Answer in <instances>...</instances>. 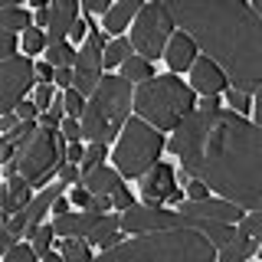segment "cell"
I'll list each match as a JSON object with an SVG mask.
<instances>
[{"instance_id":"obj_1","label":"cell","mask_w":262,"mask_h":262,"mask_svg":"<svg viewBox=\"0 0 262 262\" xmlns=\"http://www.w3.org/2000/svg\"><path fill=\"white\" fill-rule=\"evenodd\" d=\"M167 147L190 180L210 184L239 210H262V131L243 115L220 108L216 95H207L180 121Z\"/></svg>"},{"instance_id":"obj_2","label":"cell","mask_w":262,"mask_h":262,"mask_svg":"<svg viewBox=\"0 0 262 262\" xmlns=\"http://www.w3.org/2000/svg\"><path fill=\"white\" fill-rule=\"evenodd\" d=\"M164 10L174 27L226 76V85L243 95L262 89V20L243 0H167Z\"/></svg>"},{"instance_id":"obj_3","label":"cell","mask_w":262,"mask_h":262,"mask_svg":"<svg viewBox=\"0 0 262 262\" xmlns=\"http://www.w3.org/2000/svg\"><path fill=\"white\" fill-rule=\"evenodd\" d=\"M92 262H216V246L196 229H167L118 243Z\"/></svg>"},{"instance_id":"obj_4","label":"cell","mask_w":262,"mask_h":262,"mask_svg":"<svg viewBox=\"0 0 262 262\" xmlns=\"http://www.w3.org/2000/svg\"><path fill=\"white\" fill-rule=\"evenodd\" d=\"M135 102V118L154 131H174L187 115L193 112V89L184 85L177 76H151L131 95Z\"/></svg>"},{"instance_id":"obj_5","label":"cell","mask_w":262,"mask_h":262,"mask_svg":"<svg viewBox=\"0 0 262 262\" xmlns=\"http://www.w3.org/2000/svg\"><path fill=\"white\" fill-rule=\"evenodd\" d=\"M128 112H131V82L121 76H105L85 102L82 125H79L82 138L108 147L118 138V131L125 128Z\"/></svg>"},{"instance_id":"obj_6","label":"cell","mask_w":262,"mask_h":262,"mask_svg":"<svg viewBox=\"0 0 262 262\" xmlns=\"http://www.w3.org/2000/svg\"><path fill=\"white\" fill-rule=\"evenodd\" d=\"M164 147L161 131H154L151 125H144L141 118H131L121 128V138L115 144V167L121 170L125 177H138L141 180L147 170L158 164V154Z\"/></svg>"},{"instance_id":"obj_7","label":"cell","mask_w":262,"mask_h":262,"mask_svg":"<svg viewBox=\"0 0 262 262\" xmlns=\"http://www.w3.org/2000/svg\"><path fill=\"white\" fill-rule=\"evenodd\" d=\"M170 36H174V20L164 10V4H141V10L135 16V27H131V43L141 53V59L144 62L161 59Z\"/></svg>"},{"instance_id":"obj_8","label":"cell","mask_w":262,"mask_h":262,"mask_svg":"<svg viewBox=\"0 0 262 262\" xmlns=\"http://www.w3.org/2000/svg\"><path fill=\"white\" fill-rule=\"evenodd\" d=\"M13 164H16V174L27 180L30 187H39V184H46L53 174H59V167H62L66 161L56 158L53 131L36 128V135L30 138V144L23 147V151L13 154Z\"/></svg>"},{"instance_id":"obj_9","label":"cell","mask_w":262,"mask_h":262,"mask_svg":"<svg viewBox=\"0 0 262 262\" xmlns=\"http://www.w3.org/2000/svg\"><path fill=\"white\" fill-rule=\"evenodd\" d=\"M85 27H89V36L76 53V69H72V89L82 98L92 95L98 89V82H102V33L89 20H85Z\"/></svg>"},{"instance_id":"obj_10","label":"cell","mask_w":262,"mask_h":262,"mask_svg":"<svg viewBox=\"0 0 262 262\" xmlns=\"http://www.w3.org/2000/svg\"><path fill=\"white\" fill-rule=\"evenodd\" d=\"M33 82H36V72L30 56H13L0 62V115H10L33 89Z\"/></svg>"},{"instance_id":"obj_11","label":"cell","mask_w":262,"mask_h":262,"mask_svg":"<svg viewBox=\"0 0 262 262\" xmlns=\"http://www.w3.org/2000/svg\"><path fill=\"white\" fill-rule=\"evenodd\" d=\"M62 190H66V184H53V187H46L43 193L39 196H33V200L27 203V207H23L20 213H13L10 220H7V229H10L13 236H33V229L39 226V220H43V213L53 207L56 200H59L62 196Z\"/></svg>"},{"instance_id":"obj_12","label":"cell","mask_w":262,"mask_h":262,"mask_svg":"<svg viewBox=\"0 0 262 262\" xmlns=\"http://www.w3.org/2000/svg\"><path fill=\"white\" fill-rule=\"evenodd\" d=\"M46 16V46H59L66 43L72 23L79 20V4L76 0H53V4L39 7Z\"/></svg>"},{"instance_id":"obj_13","label":"cell","mask_w":262,"mask_h":262,"mask_svg":"<svg viewBox=\"0 0 262 262\" xmlns=\"http://www.w3.org/2000/svg\"><path fill=\"white\" fill-rule=\"evenodd\" d=\"M174 187H177V174L170 170V164H154L141 177L144 207H161V203H167V196H170Z\"/></svg>"},{"instance_id":"obj_14","label":"cell","mask_w":262,"mask_h":262,"mask_svg":"<svg viewBox=\"0 0 262 262\" xmlns=\"http://www.w3.org/2000/svg\"><path fill=\"white\" fill-rule=\"evenodd\" d=\"M177 213L200 216V220H213V223H229V226H236L243 220L239 207H233V203H226V200H210V196H207V200H184Z\"/></svg>"},{"instance_id":"obj_15","label":"cell","mask_w":262,"mask_h":262,"mask_svg":"<svg viewBox=\"0 0 262 262\" xmlns=\"http://www.w3.org/2000/svg\"><path fill=\"white\" fill-rule=\"evenodd\" d=\"M190 89L203 92V98H207V95H220L226 89V76L207 59V56H196V59L190 62Z\"/></svg>"},{"instance_id":"obj_16","label":"cell","mask_w":262,"mask_h":262,"mask_svg":"<svg viewBox=\"0 0 262 262\" xmlns=\"http://www.w3.org/2000/svg\"><path fill=\"white\" fill-rule=\"evenodd\" d=\"M102 216L105 213H62V216H56L53 220V233L56 236H66V239H76V236H85V243H89V236L95 233V226L102 223Z\"/></svg>"},{"instance_id":"obj_17","label":"cell","mask_w":262,"mask_h":262,"mask_svg":"<svg viewBox=\"0 0 262 262\" xmlns=\"http://www.w3.org/2000/svg\"><path fill=\"white\" fill-rule=\"evenodd\" d=\"M30 190H33V187H30L20 174H13L4 187H0V223H7L13 213H20V210L33 200Z\"/></svg>"},{"instance_id":"obj_18","label":"cell","mask_w":262,"mask_h":262,"mask_svg":"<svg viewBox=\"0 0 262 262\" xmlns=\"http://www.w3.org/2000/svg\"><path fill=\"white\" fill-rule=\"evenodd\" d=\"M79 187H82L89 196H112V193L121 187V177H118V170L98 164V167H92L89 174H82V184H79Z\"/></svg>"},{"instance_id":"obj_19","label":"cell","mask_w":262,"mask_h":262,"mask_svg":"<svg viewBox=\"0 0 262 262\" xmlns=\"http://www.w3.org/2000/svg\"><path fill=\"white\" fill-rule=\"evenodd\" d=\"M164 59L170 66V76H174V72H184V69H190V62L196 59V46L190 43V36L174 33V36L167 39V46H164Z\"/></svg>"},{"instance_id":"obj_20","label":"cell","mask_w":262,"mask_h":262,"mask_svg":"<svg viewBox=\"0 0 262 262\" xmlns=\"http://www.w3.org/2000/svg\"><path fill=\"white\" fill-rule=\"evenodd\" d=\"M138 10H141L138 0H121V4H115L112 10L105 13V30H108L112 36H118V33L131 23V16H138Z\"/></svg>"},{"instance_id":"obj_21","label":"cell","mask_w":262,"mask_h":262,"mask_svg":"<svg viewBox=\"0 0 262 262\" xmlns=\"http://www.w3.org/2000/svg\"><path fill=\"white\" fill-rule=\"evenodd\" d=\"M30 23H33V16L27 10H20V7H4V10H0V30L13 33V36H16V30L27 33Z\"/></svg>"},{"instance_id":"obj_22","label":"cell","mask_w":262,"mask_h":262,"mask_svg":"<svg viewBox=\"0 0 262 262\" xmlns=\"http://www.w3.org/2000/svg\"><path fill=\"white\" fill-rule=\"evenodd\" d=\"M46 62L53 66V69H72V66H76V49L69 43L46 46Z\"/></svg>"},{"instance_id":"obj_23","label":"cell","mask_w":262,"mask_h":262,"mask_svg":"<svg viewBox=\"0 0 262 262\" xmlns=\"http://www.w3.org/2000/svg\"><path fill=\"white\" fill-rule=\"evenodd\" d=\"M154 72H151V62H144L141 56H128L125 62H121V79H128V82H144V79H151Z\"/></svg>"},{"instance_id":"obj_24","label":"cell","mask_w":262,"mask_h":262,"mask_svg":"<svg viewBox=\"0 0 262 262\" xmlns=\"http://www.w3.org/2000/svg\"><path fill=\"white\" fill-rule=\"evenodd\" d=\"M128 49H131L128 39H121V36L112 39V43L105 46V53H102V66H105V69H112V66H121V62L128 59Z\"/></svg>"},{"instance_id":"obj_25","label":"cell","mask_w":262,"mask_h":262,"mask_svg":"<svg viewBox=\"0 0 262 262\" xmlns=\"http://www.w3.org/2000/svg\"><path fill=\"white\" fill-rule=\"evenodd\" d=\"M62 262H92V252H89L85 239H62Z\"/></svg>"},{"instance_id":"obj_26","label":"cell","mask_w":262,"mask_h":262,"mask_svg":"<svg viewBox=\"0 0 262 262\" xmlns=\"http://www.w3.org/2000/svg\"><path fill=\"white\" fill-rule=\"evenodd\" d=\"M62 95L59 98H53V105H49V108L39 115V128L43 131H59V125H62Z\"/></svg>"},{"instance_id":"obj_27","label":"cell","mask_w":262,"mask_h":262,"mask_svg":"<svg viewBox=\"0 0 262 262\" xmlns=\"http://www.w3.org/2000/svg\"><path fill=\"white\" fill-rule=\"evenodd\" d=\"M118 226H121V216H118V213H105V216H102V223L95 226V233L89 236V243H95V246H98V243L105 239V236H112Z\"/></svg>"},{"instance_id":"obj_28","label":"cell","mask_w":262,"mask_h":262,"mask_svg":"<svg viewBox=\"0 0 262 262\" xmlns=\"http://www.w3.org/2000/svg\"><path fill=\"white\" fill-rule=\"evenodd\" d=\"M53 226H36L33 229V252L36 256H46L49 249H53Z\"/></svg>"},{"instance_id":"obj_29","label":"cell","mask_w":262,"mask_h":262,"mask_svg":"<svg viewBox=\"0 0 262 262\" xmlns=\"http://www.w3.org/2000/svg\"><path fill=\"white\" fill-rule=\"evenodd\" d=\"M62 108L66 112H69V118H82V112H85V98H82L79 92H76V89H66V92H62Z\"/></svg>"},{"instance_id":"obj_30","label":"cell","mask_w":262,"mask_h":262,"mask_svg":"<svg viewBox=\"0 0 262 262\" xmlns=\"http://www.w3.org/2000/svg\"><path fill=\"white\" fill-rule=\"evenodd\" d=\"M4 262H36V252L27 243H13L10 249L4 252Z\"/></svg>"},{"instance_id":"obj_31","label":"cell","mask_w":262,"mask_h":262,"mask_svg":"<svg viewBox=\"0 0 262 262\" xmlns=\"http://www.w3.org/2000/svg\"><path fill=\"white\" fill-rule=\"evenodd\" d=\"M23 53L27 56H33V53H39V49L46 46V36H43V30H36V27H30L27 33H23Z\"/></svg>"},{"instance_id":"obj_32","label":"cell","mask_w":262,"mask_h":262,"mask_svg":"<svg viewBox=\"0 0 262 262\" xmlns=\"http://www.w3.org/2000/svg\"><path fill=\"white\" fill-rule=\"evenodd\" d=\"M102 158H105V144H89L85 147V154H82V174H89L92 167H98L102 164Z\"/></svg>"},{"instance_id":"obj_33","label":"cell","mask_w":262,"mask_h":262,"mask_svg":"<svg viewBox=\"0 0 262 262\" xmlns=\"http://www.w3.org/2000/svg\"><path fill=\"white\" fill-rule=\"evenodd\" d=\"M16 36L13 33H7V30H0V62H7V59H13L16 56Z\"/></svg>"},{"instance_id":"obj_34","label":"cell","mask_w":262,"mask_h":262,"mask_svg":"<svg viewBox=\"0 0 262 262\" xmlns=\"http://www.w3.org/2000/svg\"><path fill=\"white\" fill-rule=\"evenodd\" d=\"M226 98H229V105H233L229 112H236V115H243V112L252 108V98L243 95V92H236V89H226Z\"/></svg>"},{"instance_id":"obj_35","label":"cell","mask_w":262,"mask_h":262,"mask_svg":"<svg viewBox=\"0 0 262 262\" xmlns=\"http://www.w3.org/2000/svg\"><path fill=\"white\" fill-rule=\"evenodd\" d=\"M59 135L66 138V141L79 144V141H82V131H79V121H76V118H62V125H59Z\"/></svg>"},{"instance_id":"obj_36","label":"cell","mask_w":262,"mask_h":262,"mask_svg":"<svg viewBox=\"0 0 262 262\" xmlns=\"http://www.w3.org/2000/svg\"><path fill=\"white\" fill-rule=\"evenodd\" d=\"M112 207H115V210H128V207H135V196H131V190H128L125 184H121L118 190L112 193Z\"/></svg>"},{"instance_id":"obj_37","label":"cell","mask_w":262,"mask_h":262,"mask_svg":"<svg viewBox=\"0 0 262 262\" xmlns=\"http://www.w3.org/2000/svg\"><path fill=\"white\" fill-rule=\"evenodd\" d=\"M33 105L36 112H46L53 105V85H36V95H33Z\"/></svg>"},{"instance_id":"obj_38","label":"cell","mask_w":262,"mask_h":262,"mask_svg":"<svg viewBox=\"0 0 262 262\" xmlns=\"http://www.w3.org/2000/svg\"><path fill=\"white\" fill-rule=\"evenodd\" d=\"M85 210H89V213H105V210H112V196H89Z\"/></svg>"},{"instance_id":"obj_39","label":"cell","mask_w":262,"mask_h":262,"mask_svg":"<svg viewBox=\"0 0 262 262\" xmlns=\"http://www.w3.org/2000/svg\"><path fill=\"white\" fill-rule=\"evenodd\" d=\"M79 177H82L79 164H62V167H59V180H62V184H76Z\"/></svg>"},{"instance_id":"obj_40","label":"cell","mask_w":262,"mask_h":262,"mask_svg":"<svg viewBox=\"0 0 262 262\" xmlns=\"http://www.w3.org/2000/svg\"><path fill=\"white\" fill-rule=\"evenodd\" d=\"M33 72H36V79H39V85H53V66L49 62H39V66H33Z\"/></svg>"},{"instance_id":"obj_41","label":"cell","mask_w":262,"mask_h":262,"mask_svg":"<svg viewBox=\"0 0 262 262\" xmlns=\"http://www.w3.org/2000/svg\"><path fill=\"white\" fill-rule=\"evenodd\" d=\"M13 112H16V118H20V121H33V118L39 115V112H36V105H33V102H20V105H16Z\"/></svg>"},{"instance_id":"obj_42","label":"cell","mask_w":262,"mask_h":262,"mask_svg":"<svg viewBox=\"0 0 262 262\" xmlns=\"http://www.w3.org/2000/svg\"><path fill=\"white\" fill-rule=\"evenodd\" d=\"M82 10H85V13H108L112 4H108V0H85V4H82Z\"/></svg>"},{"instance_id":"obj_43","label":"cell","mask_w":262,"mask_h":262,"mask_svg":"<svg viewBox=\"0 0 262 262\" xmlns=\"http://www.w3.org/2000/svg\"><path fill=\"white\" fill-rule=\"evenodd\" d=\"M187 193H190V200H207V184H200V180H187Z\"/></svg>"},{"instance_id":"obj_44","label":"cell","mask_w":262,"mask_h":262,"mask_svg":"<svg viewBox=\"0 0 262 262\" xmlns=\"http://www.w3.org/2000/svg\"><path fill=\"white\" fill-rule=\"evenodd\" d=\"M13 243H16V236L10 233V229H7V223H0V256H4V252L10 249Z\"/></svg>"},{"instance_id":"obj_45","label":"cell","mask_w":262,"mask_h":262,"mask_svg":"<svg viewBox=\"0 0 262 262\" xmlns=\"http://www.w3.org/2000/svg\"><path fill=\"white\" fill-rule=\"evenodd\" d=\"M53 82L59 89H72V69H56L53 72Z\"/></svg>"},{"instance_id":"obj_46","label":"cell","mask_w":262,"mask_h":262,"mask_svg":"<svg viewBox=\"0 0 262 262\" xmlns=\"http://www.w3.org/2000/svg\"><path fill=\"white\" fill-rule=\"evenodd\" d=\"M4 161H13V144L7 141V138H0V164Z\"/></svg>"},{"instance_id":"obj_47","label":"cell","mask_w":262,"mask_h":262,"mask_svg":"<svg viewBox=\"0 0 262 262\" xmlns=\"http://www.w3.org/2000/svg\"><path fill=\"white\" fill-rule=\"evenodd\" d=\"M85 30H89V27H85V20H76V23H72V30H69V36H72V39L79 43V39L85 36Z\"/></svg>"},{"instance_id":"obj_48","label":"cell","mask_w":262,"mask_h":262,"mask_svg":"<svg viewBox=\"0 0 262 262\" xmlns=\"http://www.w3.org/2000/svg\"><path fill=\"white\" fill-rule=\"evenodd\" d=\"M82 154H85V147H82V144H72L69 151H66V158H69V164H79Z\"/></svg>"},{"instance_id":"obj_49","label":"cell","mask_w":262,"mask_h":262,"mask_svg":"<svg viewBox=\"0 0 262 262\" xmlns=\"http://www.w3.org/2000/svg\"><path fill=\"white\" fill-rule=\"evenodd\" d=\"M16 128V115H0V131H13Z\"/></svg>"},{"instance_id":"obj_50","label":"cell","mask_w":262,"mask_h":262,"mask_svg":"<svg viewBox=\"0 0 262 262\" xmlns=\"http://www.w3.org/2000/svg\"><path fill=\"white\" fill-rule=\"evenodd\" d=\"M72 203H76V207H82V210H85V203H89V193L82 190V187H76V190H72Z\"/></svg>"},{"instance_id":"obj_51","label":"cell","mask_w":262,"mask_h":262,"mask_svg":"<svg viewBox=\"0 0 262 262\" xmlns=\"http://www.w3.org/2000/svg\"><path fill=\"white\" fill-rule=\"evenodd\" d=\"M53 210H56V216H62V213H69V200H62V196H59V200L53 203Z\"/></svg>"},{"instance_id":"obj_52","label":"cell","mask_w":262,"mask_h":262,"mask_svg":"<svg viewBox=\"0 0 262 262\" xmlns=\"http://www.w3.org/2000/svg\"><path fill=\"white\" fill-rule=\"evenodd\" d=\"M167 203H184V190H180V187H174V190H170V196H167Z\"/></svg>"},{"instance_id":"obj_53","label":"cell","mask_w":262,"mask_h":262,"mask_svg":"<svg viewBox=\"0 0 262 262\" xmlns=\"http://www.w3.org/2000/svg\"><path fill=\"white\" fill-rule=\"evenodd\" d=\"M39 259H43V262H62V256H56V252H53V249H49V252H46V256H39Z\"/></svg>"},{"instance_id":"obj_54","label":"cell","mask_w":262,"mask_h":262,"mask_svg":"<svg viewBox=\"0 0 262 262\" xmlns=\"http://www.w3.org/2000/svg\"><path fill=\"white\" fill-rule=\"evenodd\" d=\"M246 262H249V259H246Z\"/></svg>"},{"instance_id":"obj_55","label":"cell","mask_w":262,"mask_h":262,"mask_svg":"<svg viewBox=\"0 0 262 262\" xmlns=\"http://www.w3.org/2000/svg\"><path fill=\"white\" fill-rule=\"evenodd\" d=\"M0 187H4V184H0Z\"/></svg>"}]
</instances>
